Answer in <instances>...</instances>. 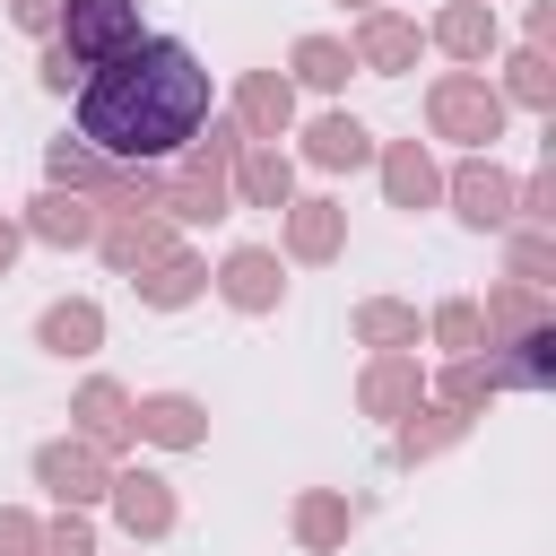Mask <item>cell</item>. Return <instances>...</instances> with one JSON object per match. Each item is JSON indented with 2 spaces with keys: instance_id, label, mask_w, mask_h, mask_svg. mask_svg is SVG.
<instances>
[{
  "instance_id": "obj_1",
  "label": "cell",
  "mask_w": 556,
  "mask_h": 556,
  "mask_svg": "<svg viewBox=\"0 0 556 556\" xmlns=\"http://www.w3.org/2000/svg\"><path fill=\"white\" fill-rule=\"evenodd\" d=\"M200 113H208V70H200L191 43H174V35L130 43V52H122L113 70H96L87 96H78V130H87L96 148H113V156H165V148H182V139L200 130Z\"/></svg>"
}]
</instances>
